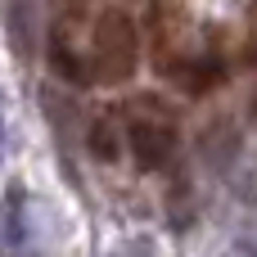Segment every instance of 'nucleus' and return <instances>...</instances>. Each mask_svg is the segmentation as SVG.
I'll return each mask as SVG.
<instances>
[{"label": "nucleus", "mask_w": 257, "mask_h": 257, "mask_svg": "<svg viewBox=\"0 0 257 257\" xmlns=\"http://www.w3.org/2000/svg\"><path fill=\"white\" fill-rule=\"evenodd\" d=\"M140 63V32L122 9H104L90 32V77L95 81H126Z\"/></svg>", "instance_id": "f257e3e1"}, {"label": "nucleus", "mask_w": 257, "mask_h": 257, "mask_svg": "<svg viewBox=\"0 0 257 257\" xmlns=\"http://www.w3.org/2000/svg\"><path fill=\"white\" fill-rule=\"evenodd\" d=\"M126 145H131V154H136V163L145 172H158L176 154V126L172 122H131L126 126Z\"/></svg>", "instance_id": "f03ea898"}, {"label": "nucleus", "mask_w": 257, "mask_h": 257, "mask_svg": "<svg viewBox=\"0 0 257 257\" xmlns=\"http://www.w3.org/2000/svg\"><path fill=\"white\" fill-rule=\"evenodd\" d=\"M50 68H54L59 77L77 81V86L95 81V77H90V59H86V54H77V50L63 41V32H54V36H50Z\"/></svg>", "instance_id": "7ed1b4c3"}, {"label": "nucleus", "mask_w": 257, "mask_h": 257, "mask_svg": "<svg viewBox=\"0 0 257 257\" xmlns=\"http://www.w3.org/2000/svg\"><path fill=\"white\" fill-rule=\"evenodd\" d=\"M86 149L99 158V163H117L122 158V126L104 113V117H95V126L86 131Z\"/></svg>", "instance_id": "20e7f679"}, {"label": "nucleus", "mask_w": 257, "mask_h": 257, "mask_svg": "<svg viewBox=\"0 0 257 257\" xmlns=\"http://www.w3.org/2000/svg\"><path fill=\"white\" fill-rule=\"evenodd\" d=\"M217 77H221V68H208V63H194V68H185V72H181V81H185V90H190V95H203Z\"/></svg>", "instance_id": "39448f33"}, {"label": "nucleus", "mask_w": 257, "mask_h": 257, "mask_svg": "<svg viewBox=\"0 0 257 257\" xmlns=\"http://www.w3.org/2000/svg\"><path fill=\"white\" fill-rule=\"evenodd\" d=\"M59 5H63V14H81L86 9V0H59Z\"/></svg>", "instance_id": "423d86ee"}, {"label": "nucleus", "mask_w": 257, "mask_h": 257, "mask_svg": "<svg viewBox=\"0 0 257 257\" xmlns=\"http://www.w3.org/2000/svg\"><path fill=\"white\" fill-rule=\"evenodd\" d=\"M253 117H257V99H253Z\"/></svg>", "instance_id": "0eeeda50"}]
</instances>
